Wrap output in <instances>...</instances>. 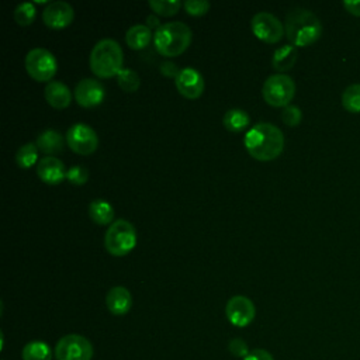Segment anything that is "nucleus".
Instances as JSON below:
<instances>
[{"label":"nucleus","mask_w":360,"mask_h":360,"mask_svg":"<svg viewBox=\"0 0 360 360\" xmlns=\"http://www.w3.org/2000/svg\"><path fill=\"white\" fill-rule=\"evenodd\" d=\"M104 246L112 256H125L136 246L135 226L124 219H115L105 231Z\"/></svg>","instance_id":"nucleus-5"},{"label":"nucleus","mask_w":360,"mask_h":360,"mask_svg":"<svg viewBox=\"0 0 360 360\" xmlns=\"http://www.w3.org/2000/svg\"><path fill=\"white\" fill-rule=\"evenodd\" d=\"M75 18V10L70 3L65 0H55L45 6L42 11V20L46 27L53 30H60L68 25Z\"/></svg>","instance_id":"nucleus-14"},{"label":"nucleus","mask_w":360,"mask_h":360,"mask_svg":"<svg viewBox=\"0 0 360 360\" xmlns=\"http://www.w3.org/2000/svg\"><path fill=\"white\" fill-rule=\"evenodd\" d=\"M191 28L181 21H169L160 24L153 32L156 51L163 56H177L191 44Z\"/></svg>","instance_id":"nucleus-4"},{"label":"nucleus","mask_w":360,"mask_h":360,"mask_svg":"<svg viewBox=\"0 0 360 360\" xmlns=\"http://www.w3.org/2000/svg\"><path fill=\"white\" fill-rule=\"evenodd\" d=\"M117 82H118V86L124 91H128V93L136 91L139 89V84H141L139 75L135 70L128 69V68L121 69V72L117 75Z\"/></svg>","instance_id":"nucleus-27"},{"label":"nucleus","mask_w":360,"mask_h":360,"mask_svg":"<svg viewBox=\"0 0 360 360\" xmlns=\"http://www.w3.org/2000/svg\"><path fill=\"white\" fill-rule=\"evenodd\" d=\"M285 37L291 45L308 46L322 35V24L315 13L304 7L291 8L284 21Z\"/></svg>","instance_id":"nucleus-2"},{"label":"nucleus","mask_w":360,"mask_h":360,"mask_svg":"<svg viewBox=\"0 0 360 360\" xmlns=\"http://www.w3.org/2000/svg\"><path fill=\"white\" fill-rule=\"evenodd\" d=\"M148 4L153 13L166 17L174 15L181 6L180 0H149Z\"/></svg>","instance_id":"nucleus-28"},{"label":"nucleus","mask_w":360,"mask_h":360,"mask_svg":"<svg viewBox=\"0 0 360 360\" xmlns=\"http://www.w3.org/2000/svg\"><path fill=\"white\" fill-rule=\"evenodd\" d=\"M35 143L39 152L46 153L48 156H52L53 153H59L63 150L65 138L59 131L48 128L37 136Z\"/></svg>","instance_id":"nucleus-18"},{"label":"nucleus","mask_w":360,"mask_h":360,"mask_svg":"<svg viewBox=\"0 0 360 360\" xmlns=\"http://www.w3.org/2000/svg\"><path fill=\"white\" fill-rule=\"evenodd\" d=\"M225 315L233 326L245 328L255 319L256 308L253 301L246 295H233L225 305Z\"/></svg>","instance_id":"nucleus-11"},{"label":"nucleus","mask_w":360,"mask_h":360,"mask_svg":"<svg viewBox=\"0 0 360 360\" xmlns=\"http://www.w3.org/2000/svg\"><path fill=\"white\" fill-rule=\"evenodd\" d=\"M22 360H52V350L46 342L31 340L21 352Z\"/></svg>","instance_id":"nucleus-23"},{"label":"nucleus","mask_w":360,"mask_h":360,"mask_svg":"<svg viewBox=\"0 0 360 360\" xmlns=\"http://www.w3.org/2000/svg\"><path fill=\"white\" fill-rule=\"evenodd\" d=\"M243 360H274V357L264 349H253Z\"/></svg>","instance_id":"nucleus-34"},{"label":"nucleus","mask_w":360,"mask_h":360,"mask_svg":"<svg viewBox=\"0 0 360 360\" xmlns=\"http://www.w3.org/2000/svg\"><path fill=\"white\" fill-rule=\"evenodd\" d=\"M248 153L262 162L273 160L284 149L283 131L271 122H257L249 128L243 138Z\"/></svg>","instance_id":"nucleus-1"},{"label":"nucleus","mask_w":360,"mask_h":360,"mask_svg":"<svg viewBox=\"0 0 360 360\" xmlns=\"http://www.w3.org/2000/svg\"><path fill=\"white\" fill-rule=\"evenodd\" d=\"M44 97L55 108H66L72 101L70 89L59 80H51L44 89Z\"/></svg>","instance_id":"nucleus-17"},{"label":"nucleus","mask_w":360,"mask_h":360,"mask_svg":"<svg viewBox=\"0 0 360 360\" xmlns=\"http://www.w3.org/2000/svg\"><path fill=\"white\" fill-rule=\"evenodd\" d=\"M87 211L91 221H94L97 225H111L114 222V208L104 198H94L90 201Z\"/></svg>","instance_id":"nucleus-21"},{"label":"nucleus","mask_w":360,"mask_h":360,"mask_svg":"<svg viewBox=\"0 0 360 360\" xmlns=\"http://www.w3.org/2000/svg\"><path fill=\"white\" fill-rule=\"evenodd\" d=\"M93 353L91 342L77 333L62 336L53 349L56 360H91Z\"/></svg>","instance_id":"nucleus-8"},{"label":"nucleus","mask_w":360,"mask_h":360,"mask_svg":"<svg viewBox=\"0 0 360 360\" xmlns=\"http://www.w3.org/2000/svg\"><path fill=\"white\" fill-rule=\"evenodd\" d=\"M177 91L186 98H198L205 87L202 73L191 66L180 69L179 75L174 79Z\"/></svg>","instance_id":"nucleus-13"},{"label":"nucleus","mask_w":360,"mask_h":360,"mask_svg":"<svg viewBox=\"0 0 360 360\" xmlns=\"http://www.w3.org/2000/svg\"><path fill=\"white\" fill-rule=\"evenodd\" d=\"M263 98L273 107H287L295 96V82L285 73L270 75L262 87Z\"/></svg>","instance_id":"nucleus-6"},{"label":"nucleus","mask_w":360,"mask_h":360,"mask_svg":"<svg viewBox=\"0 0 360 360\" xmlns=\"http://www.w3.org/2000/svg\"><path fill=\"white\" fill-rule=\"evenodd\" d=\"M250 28L256 38L267 44L278 42L285 34L284 24L270 11L256 13L250 20Z\"/></svg>","instance_id":"nucleus-9"},{"label":"nucleus","mask_w":360,"mask_h":360,"mask_svg":"<svg viewBox=\"0 0 360 360\" xmlns=\"http://www.w3.org/2000/svg\"><path fill=\"white\" fill-rule=\"evenodd\" d=\"M153 38V32L150 27L146 24H134L125 32V42L131 49H143L149 45Z\"/></svg>","instance_id":"nucleus-20"},{"label":"nucleus","mask_w":360,"mask_h":360,"mask_svg":"<svg viewBox=\"0 0 360 360\" xmlns=\"http://www.w3.org/2000/svg\"><path fill=\"white\" fill-rule=\"evenodd\" d=\"M281 120L288 127H297L302 120V111L294 104H288L281 111Z\"/></svg>","instance_id":"nucleus-29"},{"label":"nucleus","mask_w":360,"mask_h":360,"mask_svg":"<svg viewBox=\"0 0 360 360\" xmlns=\"http://www.w3.org/2000/svg\"><path fill=\"white\" fill-rule=\"evenodd\" d=\"M66 179H68L70 183L77 184V186L84 184V183L87 181V179H89V170H87V167L83 166V165H75V166H72V167L68 169V172H66Z\"/></svg>","instance_id":"nucleus-31"},{"label":"nucleus","mask_w":360,"mask_h":360,"mask_svg":"<svg viewBox=\"0 0 360 360\" xmlns=\"http://www.w3.org/2000/svg\"><path fill=\"white\" fill-rule=\"evenodd\" d=\"M183 7L187 11V14L200 17V15H204L210 10L211 3L208 0H186L183 3Z\"/></svg>","instance_id":"nucleus-30"},{"label":"nucleus","mask_w":360,"mask_h":360,"mask_svg":"<svg viewBox=\"0 0 360 360\" xmlns=\"http://www.w3.org/2000/svg\"><path fill=\"white\" fill-rule=\"evenodd\" d=\"M228 349L231 352L232 356L235 357H240V359H245L248 354H249V347H248V343L242 339V338H233L229 345H228Z\"/></svg>","instance_id":"nucleus-32"},{"label":"nucleus","mask_w":360,"mask_h":360,"mask_svg":"<svg viewBox=\"0 0 360 360\" xmlns=\"http://www.w3.org/2000/svg\"><path fill=\"white\" fill-rule=\"evenodd\" d=\"M159 69H160V73H162L163 76H166V77H174V79H176V76H177L179 72H180V69L177 68V65H176L174 62H172V60H165V62H162Z\"/></svg>","instance_id":"nucleus-33"},{"label":"nucleus","mask_w":360,"mask_h":360,"mask_svg":"<svg viewBox=\"0 0 360 360\" xmlns=\"http://www.w3.org/2000/svg\"><path fill=\"white\" fill-rule=\"evenodd\" d=\"M35 4L32 1H21L14 8L13 17L18 25H30L35 18Z\"/></svg>","instance_id":"nucleus-26"},{"label":"nucleus","mask_w":360,"mask_h":360,"mask_svg":"<svg viewBox=\"0 0 360 360\" xmlns=\"http://www.w3.org/2000/svg\"><path fill=\"white\" fill-rule=\"evenodd\" d=\"M343 7L349 14L360 17V0H346L343 1Z\"/></svg>","instance_id":"nucleus-35"},{"label":"nucleus","mask_w":360,"mask_h":360,"mask_svg":"<svg viewBox=\"0 0 360 360\" xmlns=\"http://www.w3.org/2000/svg\"><path fill=\"white\" fill-rule=\"evenodd\" d=\"M342 105L346 111L352 114L360 112V83H353L347 86L342 93Z\"/></svg>","instance_id":"nucleus-24"},{"label":"nucleus","mask_w":360,"mask_h":360,"mask_svg":"<svg viewBox=\"0 0 360 360\" xmlns=\"http://www.w3.org/2000/svg\"><path fill=\"white\" fill-rule=\"evenodd\" d=\"M105 304L112 315H125L132 307V295L124 285L111 287L105 295Z\"/></svg>","instance_id":"nucleus-16"},{"label":"nucleus","mask_w":360,"mask_h":360,"mask_svg":"<svg viewBox=\"0 0 360 360\" xmlns=\"http://www.w3.org/2000/svg\"><path fill=\"white\" fill-rule=\"evenodd\" d=\"M89 63L91 72L101 79L117 76L124 65V52L118 41L103 38L90 51Z\"/></svg>","instance_id":"nucleus-3"},{"label":"nucleus","mask_w":360,"mask_h":360,"mask_svg":"<svg viewBox=\"0 0 360 360\" xmlns=\"http://www.w3.org/2000/svg\"><path fill=\"white\" fill-rule=\"evenodd\" d=\"M222 124L231 132H240L249 127L250 117L242 108H229L222 117Z\"/></svg>","instance_id":"nucleus-22"},{"label":"nucleus","mask_w":360,"mask_h":360,"mask_svg":"<svg viewBox=\"0 0 360 360\" xmlns=\"http://www.w3.org/2000/svg\"><path fill=\"white\" fill-rule=\"evenodd\" d=\"M66 167L56 156H44L37 163L38 177L48 184H59L66 179Z\"/></svg>","instance_id":"nucleus-15"},{"label":"nucleus","mask_w":360,"mask_h":360,"mask_svg":"<svg viewBox=\"0 0 360 360\" xmlns=\"http://www.w3.org/2000/svg\"><path fill=\"white\" fill-rule=\"evenodd\" d=\"M66 142L73 152L86 156L97 149L98 136L90 125L84 122H76L68 128Z\"/></svg>","instance_id":"nucleus-10"},{"label":"nucleus","mask_w":360,"mask_h":360,"mask_svg":"<svg viewBox=\"0 0 360 360\" xmlns=\"http://www.w3.org/2000/svg\"><path fill=\"white\" fill-rule=\"evenodd\" d=\"M297 58H298V51L294 45H291V44L281 45L280 48H277L273 52L271 66L278 73H284V72L292 69V66L297 62Z\"/></svg>","instance_id":"nucleus-19"},{"label":"nucleus","mask_w":360,"mask_h":360,"mask_svg":"<svg viewBox=\"0 0 360 360\" xmlns=\"http://www.w3.org/2000/svg\"><path fill=\"white\" fill-rule=\"evenodd\" d=\"M75 100L82 107H96L103 103L105 97V87L104 84L91 77H84L79 80L73 90Z\"/></svg>","instance_id":"nucleus-12"},{"label":"nucleus","mask_w":360,"mask_h":360,"mask_svg":"<svg viewBox=\"0 0 360 360\" xmlns=\"http://www.w3.org/2000/svg\"><path fill=\"white\" fill-rule=\"evenodd\" d=\"M38 159V148L34 142L21 145L15 152V162L21 169H30Z\"/></svg>","instance_id":"nucleus-25"},{"label":"nucleus","mask_w":360,"mask_h":360,"mask_svg":"<svg viewBox=\"0 0 360 360\" xmlns=\"http://www.w3.org/2000/svg\"><path fill=\"white\" fill-rule=\"evenodd\" d=\"M24 66L28 75L38 82H51L58 70L55 55L45 48H32L27 52Z\"/></svg>","instance_id":"nucleus-7"}]
</instances>
